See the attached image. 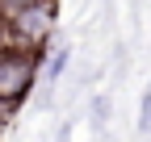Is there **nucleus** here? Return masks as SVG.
Wrapping results in <instances>:
<instances>
[{"instance_id": "f03ea898", "label": "nucleus", "mask_w": 151, "mask_h": 142, "mask_svg": "<svg viewBox=\"0 0 151 142\" xmlns=\"http://www.w3.org/2000/svg\"><path fill=\"white\" fill-rule=\"evenodd\" d=\"M50 29H55V4H25V9L4 13V38L17 42V46L42 50Z\"/></svg>"}, {"instance_id": "f257e3e1", "label": "nucleus", "mask_w": 151, "mask_h": 142, "mask_svg": "<svg viewBox=\"0 0 151 142\" xmlns=\"http://www.w3.org/2000/svg\"><path fill=\"white\" fill-rule=\"evenodd\" d=\"M38 67H42V50L0 42V104H21L29 88L38 84Z\"/></svg>"}, {"instance_id": "7ed1b4c3", "label": "nucleus", "mask_w": 151, "mask_h": 142, "mask_svg": "<svg viewBox=\"0 0 151 142\" xmlns=\"http://www.w3.org/2000/svg\"><path fill=\"white\" fill-rule=\"evenodd\" d=\"M67 67V50H55V59H50V67H46V75L50 80H59V71Z\"/></svg>"}, {"instance_id": "423d86ee", "label": "nucleus", "mask_w": 151, "mask_h": 142, "mask_svg": "<svg viewBox=\"0 0 151 142\" xmlns=\"http://www.w3.org/2000/svg\"><path fill=\"white\" fill-rule=\"evenodd\" d=\"M4 109H9V104H0V126H4Z\"/></svg>"}, {"instance_id": "20e7f679", "label": "nucleus", "mask_w": 151, "mask_h": 142, "mask_svg": "<svg viewBox=\"0 0 151 142\" xmlns=\"http://www.w3.org/2000/svg\"><path fill=\"white\" fill-rule=\"evenodd\" d=\"M25 4H55V0H0V9L13 13V9H25Z\"/></svg>"}, {"instance_id": "39448f33", "label": "nucleus", "mask_w": 151, "mask_h": 142, "mask_svg": "<svg viewBox=\"0 0 151 142\" xmlns=\"http://www.w3.org/2000/svg\"><path fill=\"white\" fill-rule=\"evenodd\" d=\"M139 130H151V92L143 96V117H139Z\"/></svg>"}]
</instances>
